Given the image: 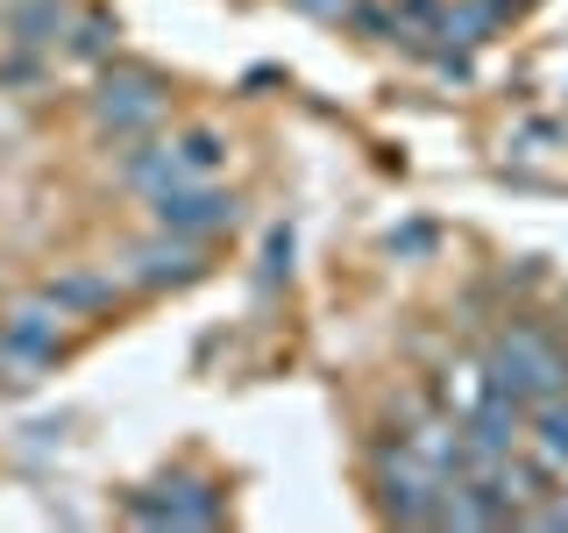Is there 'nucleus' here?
<instances>
[{
  "instance_id": "18",
  "label": "nucleus",
  "mask_w": 568,
  "mask_h": 533,
  "mask_svg": "<svg viewBox=\"0 0 568 533\" xmlns=\"http://www.w3.org/2000/svg\"><path fill=\"white\" fill-rule=\"evenodd\" d=\"M490 8H497V14H519V8H526V0H490Z\"/></svg>"
},
{
  "instance_id": "15",
  "label": "nucleus",
  "mask_w": 568,
  "mask_h": 533,
  "mask_svg": "<svg viewBox=\"0 0 568 533\" xmlns=\"http://www.w3.org/2000/svg\"><path fill=\"white\" fill-rule=\"evenodd\" d=\"M0 384H29V363L8 349V334H0Z\"/></svg>"
},
{
  "instance_id": "14",
  "label": "nucleus",
  "mask_w": 568,
  "mask_h": 533,
  "mask_svg": "<svg viewBox=\"0 0 568 533\" xmlns=\"http://www.w3.org/2000/svg\"><path fill=\"white\" fill-rule=\"evenodd\" d=\"M277 271H292V235H284V228H271V249H263V284H271Z\"/></svg>"
},
{
  "instance_id": "13",
  "label": "nucleus",
  "mask_w": 568,
  "mask_h": 533,
  "mask_svg": "<svg viewBox=\"0 0 568 533\" xmlns=\"http://www.w3.org/2000/svg\"><path fill=\"white\" fill-rule=\"evenodd\" d=\"M50 79V64H43V50H29V43H8V58H0V86H43Z\"/></svg>"
},
{
  "instance_id": "11",
  "label": "nucleus",
  "mask_w": 568,
  "mask_h": 533,
  "mask_svg": "<svg viewBox=\"0 0 568 533\" xmlns=\"http://www.w3.org/2000/svg\"><path fill=\"white\" fill-rule=\"evenodd\" d=\"M532 449H540L547 470H568V391L561 399H540V413H532Z\"/></svg>"
},
{
  "instance_id": "12",
  "label": "nucleus",
  "mask_w": 568,
  "mask_h": 533,
  "mask_svg": "<svg viewBox=\"0 0 568 533\" xmlns=\"http://www.w3.org/2000/svg\"><path fill=\"white\" fill-rule=\"evenodd\" d=\"M171 150H178V164H185V178H213L227 164V142L213 135V129H185V135H171Z\"/></svg>"
},
{
  "instance_id": "10",
  "label": "nucleus",
  "mask_w": 568,
  "mask_h": 533,
  "mask_svg": "<svg viewBox=\"0 0 568 533\" xmlns=\"http://www.w3.org/2000/svg\"><path fill=\"white\" fill-rule=\"evenodd\" d=\"M114 43H121V22H114L106 8H85L79 22L64 29V50H71L79 64H106V58H114Z\"/></svg>"
},
{
  "instance_id": "9",
  "label": "nucleus",
  "mask_w": 568,
  "mask_h": 533,
  "mask_svg": "<svg viewBox=\"0 0 568 533\" xmlns=\"http://www.w3.org/2000/svg\"><path fill=\"white\" fill-rule=\"evenodd\" d=\"M71 29V0H8V43L50 50Z\"/></svg>"
},
{
  "instance_id": "5",
  "label": "nucleus",
  "mask_w": 568,
  "mask_h": 533,
  "mask_svg": "<svg viewBox=\"0 0 568 533\" xmlns=\"http://www.w3.org/2000/svg\"><path fill=\"white\" fill-rule=\"evenodd\" d=\"M221 512H227L221 491L200 484V476H164L142 497H129V520H142V526H213Z\"/></svg>"
},
{
  "instance_id": "7",
  "label": "nucleus",
  "mask_w": 568,
  "mask_h": 533,
  "mask_svg": "<svg viewBox=\"0 0 568 533\" xmlns=\"http://www.w3.org/2000/svg\"><path fill=\"white\" fill-rule=\"evenodd\" d=\"M43 299H50L64 320H71V313H106V306L121 299V271H58V278L43 284Z\"/></svg>"
},
{
  "instance_id": "6",
  "label": "nucleus",
  "mask_w": 568,
  "mask_h": 533,
  "mask_svg": "<svg viewBox=\"0 0 568 533\" xmlns=\"http://www.w3.org/2000/svg\"><path fill=\"white\" fill-rule=\"evenodd\" d=\"M0 334H8V349L22 355L29 370H43V363H58V355H64V313L50 306V299H22V306H8Z\"/></svg>"
},
{
  "instance_id": "2",
  "label": "nucleus",
  "mask_w": 568,
  "mask_h": 533,
  "mask_svg": "<svg viewBox=\"0 0 568 533\" xmlns=\"http://www.w3.org/2000/svg\"><path fill=\"white\" fill-rule=\"evenodd\" d=\"M164 114H171V86L156 79L150 64H100V79H93V121H100L106 135L135 142V135H150Z\"/></svg>"
},
{
  "instance_id": "17",
  "label": "nucleus",
  "mask_w": 568,
  "mask_h": 533,
  "mask_svg": "<svg viewBox=\"0 0 568 533\" xmlns=\"http://www.w3.org/2000/svg\"><path fill=\"white\" fill-rule=\"evenodd\" d=\"M292 8H298V14H320V22H342L348 0H292Z\"/></svg>"
},
{
  "instance_id": "16",
  "label": "nucleus",
  "mask_w": 568,
  "mask_h": 533,
  "mask_svg": "<svg viewBox=\"0 0 568 533\" xmlns=\"http://www.w3.org/2000/svg\"><path fill=\"white\" fill-rule=\"evenodd\" d=\"M390 249H405V257H426V249H434V228H405V235H390Z\"/></svg>"
},
{
  "instance_id": "1",
  "label": "nucleus",
  "mask_w": 568,
  "mask_h": 533,
  "mask_svg": "<svg viewBox=\"0 0 568 533\" xmlns=\"http://www.w3.org/2000/svg\"><path fill=\"white\" fill-rule=\"evenodd\" d=\"M484 384L511 391V399H561L568 391V355L547 342L540 328H505L490 342V363H484Z\"/></svg>"
},
{
  "instance_id": "8",
  "label": "nucleus",
  "mask_w": 568,
  "mask_h": 533,
  "mask_svg": "<svg viewBox=\"0 0 568 533\" xmlns=\"http://www.w3.org/2000/svg\"><path fill=\"white\" fill-rule=\"evenodd\" d=\"M178 178H185V164H178V150H171V135H156V142H129V150H121V185H135L142 200H150V192H164V185H178Z\"/></svg>"
},
{
  "instance_id": "4",
  "label": "nucleus",
  "mask_w": 568,
  "mask_h": 533,
  "mask_svg": "<svg viewBox=\"0 0 568 533\" xmlns=\"http://www.w3.org/2000/svg\"><path fill=\"white\" fill-rule=\"evenodd\" d=\"M150 221L171 228V235H221V228L242 221V200L227 185H213V178H178V185L150 192Z\"/></svg>"
},
{
  "instance_id": "3",
  "label": "nucleus",
  "mask_w": 568,
  "mask_h": 533,
  "mask_svg": "<svg viewBox=\"0 0 568 533\" xmlns=\"http://www.w3.org/2000/svg\"><path fill=\"white\" fill-rule=\"evenodd\" d=\"M206 263L213 257H206L200 235H171V228H156V235L135 242L114 271H121V284H135V292H178V284H200Z\"/></svg>"
}]
</instances>
